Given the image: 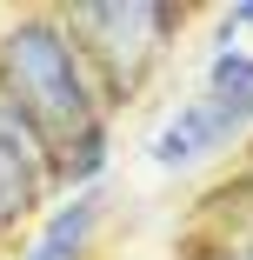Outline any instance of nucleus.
<instances>
[{"label": "nucleus", "instance_id": "0eeeda50", "mask_svg": "<svg viewBox=\"0 0 253 260\" xmlns=\"http://www.w3.org/2000/svg\"><path fill=\"white\" fill-rule=\"evenodd\" d=\"M87 174H100V127H87L80 153H74V180H87Z\"/></svg>", "mask_w": 253, "mask_h": 260}, {"label": "nucleus", "instance_id": "7ed1b4c3", "mask_svg": "<svg viewBox=\"0 0 253 260\" xmlns=\"http://www.w3.org/2000/svg\"><path fill=\"white\" fill-rule=\"evenodd\" d=\"M246 127H253V114L233 107V100H193V107H180V120L154 140V160H160V167H187V160L227 147V140L246 134Z\"/></svg>", "mask_w": 253, "mask_h": 260}, {"label": "nucleus", "instance_id": "423d86ee", "mask_svg": "<svg viewBox=\"0 0 253 260\" xmlns=\"http://www.w3.org/2000/svg\"><path fill=\"white\" fill-rule=\"evenodd\" d=\"M213 100H233V107L253 114V60L246 54H220L213 60Z\"/></svg>", "mask_w": 253, "mask_h": 260}, {"label": "nucleus", "instance_id": "6e6552de", "mask_svg": "<svg viewBox=\"0 0 253 260\" xmlns=\"http://www.w3.org/2000/svg\"><path fill=\"white\" fill-rule=\"evenodd\" d=\"M246 260H253V253H246Z\"/></svg>", "mask_w": 253, "mask_h": 260}, {"label": "nucleus", "instance_id": "39448f33", "mask_svg": "<svg viewBox=\"0 0 253 260\" xmlns=\"http://www.w3.org/2000/svg\"><path fill=\"white\" fill-rule=\"evenodd\" d=\"M93 220H100V193H80V200L67 207V214H60L54 227H47V240L33 247V260H67V253L87 240V227H93Z\"/></svg>", "mask_w": 253, "mask_h": 260}, {"label": "nucleus", "instance_id": "20e7f679", "mask_svg": "<svg viewBox=\"0 0 253 260\" xmlns=\"http://www.w3.org/2000/svg\"><path fill=\"white\" fill-rule=\"evenodd\" d=\"M33 187H40V127L14 100H0V227L33 207Z\"/></svg>", "mask_w": 253, "mask_h": 260}, {"label": "nucleus", "instance_id": "f257e3e1", "mask_svg": "<svg viewBox=\"0 0 253 260\" xmlns=\"http://www.w3.org/2000/svg\"><path fill=\"white\" fill-rule=\"evenodd\" d=\"M0 74H7V87H14V107L40 134H87L93 127V100H87V80H80V54L67 47L60 27L27 20L20 34H7Z\"/></svg>", "mask_w": 253, "mask_h": 260}, {"label": "nucleus", "instance_id": "f03ea898", "mask_svg": "<svg viewBox=\"0 0 253 260\" xmlns=\"http://www.w3.org/2000/svg\"><path fill=\"white\" fill-rule=\"evenodd\" d=\"M173 27L167 7H147V0H114V7H74V34H87V47L100 54L114 87H133L140 67L154 60L160 34Z\"/></svg>", "mask_w": 253, "mask_h": 260}]
</instances>
